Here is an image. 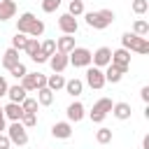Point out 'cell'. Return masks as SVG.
Instances as JSON below:
<instances>
[{
    "label": "cell",
    "instance_id": "obj_1",
    "mask_svg": "<svg viewBox=\"0 0 149 149\" xmlns=\"http://www.w3.org/2000/svg\"><path fill=\"white\" fill-rule=\"evenodd\" d=\"M16 33H23V35H33V37H40L44 33V21H40L35 14L26 12L16 19Z\"/></svg>",
    "mask_w": 149,
    "mask_h": 149
},
{
    "label": "cell",
    "instance_id": "obj_2",
    "mask_svg": "<svg viewBox=\"0 0 149 149\" xmlns=\"http://www.w3.org/2000/svg\"><path fill=\"white\" fill-rule=\"evenodd\" d=\"M121 47L128 49V51L149 54V40H147V37H140V35H135V33H126V35H121Z\"/></svg>",
    "mask_w": 149,
    "mask_h": 149
},
{
    "label": "cell",
    "instance_id": "obj_3",
    "mask_svg": "<svg viewBox=\"0 0 149 149\" xmlns=\"http://www.w3.org/2000/svg\"><path fill=\"white\" fill-rule=\"evenodd\" d=\"M112 21H114V12L112 9H100V12H88L86 14V23L91 28H95V30H102V28L112 26Z\"/></svg>",
    "mask_w": 149,
    "mask_h": 149
},
{
    "label": "cell",
    "instance_id": "obj_4",
    "mask_svg": "<svg viewBox=\"0 0 149 149\" xmlns=\"http://www.w3.org/2000/svg\"><path fill=\"white\" fill-rule=\"evenodd\" d=\"M21 86H23L26 91H37V88L47 86V77H44L42 72H26V74L21 77Z\"/></svg>",
    "mask_w": 149,
    "mask_h": 149
},
{
    "label": "cell",
    "instance_id": "obj_5",
    "mask_svg": "<svg viewBox=\"0 0 149 149\" xmlns=\"http://www.w3.org/2000/svg\"><path fill=\"white\" fill-rule=\"evenodd\" d=\"M112 105H114V102H112L109 98H100V100L93 105V109L88 112L91 121H93V123H100V121L107 116V112H112Z\"/></svg>",
    "mask_w": 149,
    "mask_h": 149
},
{
    "label": "cell",
    "instance_id": "obj_6",
    "mask_svg": "<svg viewBox=\"0 0 149 149\" xmlns=\"http://www.w3.org/2000/svg\"><path fill=\"white\" fill-rule=\"evenodd\" d=\"M7 137L14 144H21V147L28 144V133H26V126L21 121H12V126L7 128Z\"/></svg>",
    "mask_w": 149,
    "mask_h": 149
},
{
    "label": "cell",
    "instance_id": "obj_7",
    "mask_svg": "<svg viewBox=\"0 0 149 149\" xmlns=\"http://www.w3.org/2000/svg\"><path fill=\"white\" fill-rule=\"evenodd\" d=\"M68 58H70V63H72L74 68H88V65H91V51L84 49V47H74V49L68 54Z\"/></svg>",
    "mask_w": 149,
    "mask_h": 149
},
{
    "label": "cell",
    "instance_id": "obj_8",
    "mask_svg": "<svg viewBox=\"0 0 149 149\" xmlns=\"http://www.w3.org/2000/svg\"><path fill=\"white\" fill-rule=\"evenodd\" d=\"M112 65H116L121 72H126L128 68H130V51L128 49H116V51H112Z\"/></svg>",
    "mask_w": 149,
    "mask_h": 149
},
{
    "label": "cell",
    "instance_id": "obj_9",
    "mask_svg": "<svg viewBox=\"0 0 149 149\" xmlns=\"http://www.w3.org/2000/svg\"><path fill=\"white\" fill-rule=\"evenodd\" d=\"M91 61H93L95 68H107V65L112 63V49H109V47L95 49V54H91Z\"/></svg>",
    "mask_w": 149,
    "mask_h": 149
},
{
    "label": "cell",
    "instance_id": "obj_10",
    "mask_svg": "<svg viewBox=\"0 0 149 149\" xmlns=\"http://www.w3.org/2000/svg\"><path fill=\"white\" fill-rule=\"evenodd\" d=\"M86 84L91 86V88H102L105 86V72L100 70V68H88L86 70Z\"/></svg>",
    "mask_w": 149,
    "mask_h": 149
},
{
    "label": "cell",
    "instance_id": "obj_11",
    "mask_svg": "<svg viewBox=\"0 0 149 149\" xmlns=\"http://www.w3.org/2000/svg\"><path fill=\"white\" fill-rule=\"evenodd\" d=\"M58 28H61L65 35H74L77 28H79L77 16H72V14H61V16H58Z\"/></svg>",
    "mask_w": 149,
    "mask_h": 149
},
{
    "label": "cell",
    "instance_id": "obj_12",
    "mask_svg": "<svg viewBox=\"0 0 149 149\" xmlns=\"http://www.w3.org/2000/svg\"><path fill=\"white\" fill-rule=\"evenodd\" d=\"M68 63H70L68 54H61V51L56 54V51H54V54L49 56V65H51V70H54V72H63V70L68 68Z\"/></svg>",
    "mask_w": 149,
    "mask_h": 149
},
{
    "label": "cell",
    "instance_id": "obj_13",
    "mask_svg": "<svg viewBox=\"0 0 149 149\" xmlns=\"http://www.w3.org/2000/svg\"><path fill=\"white\" fill-rule=\"evenodd\" d=\"M2 112H5V119H9V121H21V116H23L21 102H9L7 107H2Z\"/></svg>",
    "mask_w": 149,
    "mask_h": 149
},
{
    "label": "cell",
    "instance_id": "obj_14",
    "mask_svg": "<svg viewBox=\"0 0 149 149\" xmlns=\"http://www.w3.org/2000/svg\"><path fill=\"white\" fill-rule=\"evenodd\" d=\"M51 135H54V137H58V140H68V137L72 135V126H70L68 121H58V123H54Z\"/></svg>",
    "mask_w": 149,
    "mask_h": 149
},
{
    "label": "cell",
    "instance_id": "obj_15",
    "mask_svg": "<svg viewBox=\"0 0 149 149\" xmlns=\"http://www.w3.org/2000/svg\"><path fill=\"white\" fill-rule=\"evenodd\" d=\"M16 14V5L14 0H0V21H7Z\"/></svg>",
    "mask_w": 149,
    "mask_h": 149
},
{
    "label": "cell",
    "instance_id": "obj_16",
    "mask_svg": "<svg viewBox=\"0 0 149 149\" xmlns=\"http://www.w3.org/2000/svg\"><path fill=\"white\" fill-rule=\"evenodd\" d=\"M56 49H58L61 54H70V51L74 49V37H70V35L58 37V40H56Z\"/></svg>",
    "mask_w": 149,
    "mask_h": 149
},
{
    "label": "cell",
    "instance_id": "obj_17",
    "mask_svg": "<svg viewBox=\"0 0 149 149\" xmlns=\"http://www.w3.org/2000/svg\"><path fill=\"white\" fill-rule=\"evenodd\" d=\"M68 119L74 121V123L81 121V119H84V105H81V102H72V105L68 107Z\"/></svg>",
    "mask_w": 149,
    "mask_h": 149
},
{
    "label": "cell",
    "instance_id": "obj_18",
    "mask_svg": "<svg viewBox=\"0 0 149 149\" xmlns=\"http://www.w3.org/2000/svg\"><path fill=\"white\" fill-rule=\"evenodd\" d=\"M112 112H114V116L121 119V121L130 119V105H128V102H116V105H112Z\"/></svg>",
    "mask_w": 149,
    "mask_h": 149
},
{
    "label": "cell",
    "instance_id": "obj_19",
    "mask_svg": "<svg viewBox=\"0 0 149 149\" xmlns=\"http://www.w3.org/2000/svg\"><path fill=\"white\" fill-rule=\"evenodd\" d=\"M63 86H65V77H63L61 72H54L51 77H47V88L58 91V88H63Z\"/></svg>",
    "mask_w": 149,
    "mask_h": 149
},
{
    "label": "cell",
    "instance_id": "obj_20",
    "mask_svg": "<svg viewBox=\"0 0 149 149\" xmlns=\"http://www.w3.org/2000/svg\"><path fill=\"white\" fill-rule=\"evenodd\" d=\"M7 95H9V100H12V102H23V98H26V88H23L21 84L9 86V88H7Z\"/></svg>",
    "mask_w": 149,
    "mask_h": 149
},
{
    "label": "cell",
    "instance_id": "obj_21",
    "mask_svg": "<svg viewBox=\"0 0 149 149\" xmlns=\"http://www.w3.org/2000/svg\"><path fill=\"white\" fill-rule=\"evenodd\" d=\"M121 77H123V72L116 68V65H107V70H105V81H112V84H116V81H121Z\"/></svg>",
    "mask_w": 149,
    "mask_h": 149
},
{
    "label": "cell",
    "instance_id": "obj_22",
    "mask_svg": "<svg viewBox=\"0 0 149 149\" xmlns=\"http://www.w3.org/2000/svg\"><path fill=\"white\" fill-rule=\"evenodd\" d=\"M16 63H19V51L12 47V49H7V51H5V56H2V65L9 70V68H12V65H16Z\"/></svg>",
    "mask_w": 149,
    "mask_h": 149
},
{
    "label": "cell",
    "instance_id": "obj_23",
    "mask_svg": "<svg viewBox=\"0 0 149 149\" xmlns=\"http://www.w3.org/2000/svg\"><path fill=\"white\" fill-rule=\"evenodd\" d=\"M37 102H40V105H51V102H54V91L47 88V86L37 88Z\"/></svg>",
    "mask_w": 149,
    "mask_h": 149
},
{
    "label": "cell",
    "instance_id": "obj_24",
    "mask_svg": "<svg viewBox=\"0 0 149 149\" xmlns=\"http://www.w3.org/2000/svg\"><path fill=\"white\" fill-rule=\"evenodd\" d=\"M63 88H65L70 95H79V93H81V88H84V84H81V79H68Z\"/></svg>",
    "mask_w": 149,
    "mask_h": 149
},
{
    "label": "cell",
    "instance_id": "obj_25",
    "mask_svg": "<svg viewBox=\"0 0 149 149\" xmlns=\"http://www.w3.org/2000/svg\"><path fill=\"white\" fill-rule=\"evenodd\" d=\"M133 30H135V35L144 37V35H149V23H147L144 19H137V21L133 23Z\"/></svg>",
    "mask_w": 149,
    "mask_h": 149
},
{
    "label": "cell",
    "instance_id": "obj_26",
    "mask_svg": "<svg viewBox=\"0 0 149 149\" xmlns=\"http://www.w3.org/2000/svg\"><path fill=\"white\" fill-rule=\"evenodd\" d=\"M23 51L33 58V56L40 51V42H37V37H28V42H26V49H23Z\"/></svg>",
    "mask_w": 149,
    "mask_h": 149
},
{
    "label": "cell",
    "instance_id": "obj_27",
    "mask_svg": "<svg viewBox=\"0 0 149 149\" xmlns=\"http://www.w3.org/2000/svg\"><path fill=\"white\" fill-rule=\"evenodd\" d=\"M26 42H28V37H26L23 33H16V35L12 37V47H14L16 51H21V49H26Z\"/></svg>",
    "mask_w": 149,
    "mask_h": 149
},
{
    "label": "cell",
    "instance_id": "obj_28",
    "mask_svg": "<svg viewBox=\"0 0 149 149\" xmlns=\"http://www.w3.org/2000/svg\"><path fill=\"white\" fill-rule=\"evenodd\" d=\"M68 14H72V16H79V14H84V2H81V0H70Z\"/></svg>",
    "mask_w": 149,
    "mask_h": 149
},
{
    "label": "cell",
    "instance_id": "obj_29",
    "mask_svg": "<svg viewBox=\"0 0 149 149\" xmlns=\"http://www.w3.org/2000/svg\"><path fill=\"white\" fill-rule=\"evenodd\" d=\"M21 123H23L26 128L35 126V123H37V112H23V116H21Z\"/></svg>",
    "mask_w": 149,
    "mask_h": 149
},
{
    "label": "cell",
    "instance_id": "obj_30",
    "mask_svg": "<svg viewBox=\"0 0 149 149\" xmlns=\"http://www.w3.org/2000/svg\"><path fill=\"white\" fill-rule=\"evenodd\" d=\"M95 140H98L100 144H107V142H112V130H109V128H100V130L95 133Z\"/></svg>",
    "mask_w": 149,
    "mask_h": 149
},
{
    "label": "cell",
    "instance_id": "obj_31",
    "mask_svg": "<svg viewBox=\"0 0 149 149\" xmlns=\"http://www.w3.org/2000/svg\"><path fill=\"white\" fill-rule=\"evenodd\" d=\"M61 7V0H42V9L47 12V14H51V12H56Z\"/></svg>",
    "mask_w": 149,
    "mask_h": 149
},
{
    "label": "cell",
    "instance_id": "obj_32",
    "mask_svg": "<svg viewBox=\"0 0 149 149\" xmlns=\"http://www.w3.org/2000/svg\"><path fill=\"white\" fill-rule=\"evenodd\" d=\"M9 72H12V74H14V77H16V79H21V77H23V74H26V72H28V70H26V65H23V63H21V61H19V63H16V65H12V68H9Z\"/></svg>",
    "mask_w": 149,
    "mask_h": 149
},
{
    "label": "cell",
    "instance_id": "obj_33",
    "mask_svg": "<svg viewBox=\"0 0 149 149\" xmlns=\"http://www.w3.org/2000/svg\"><path fill=\"white\" fill-rule=\"evenodd\" d=\"M37 100H33V98H23V102H21V107H23V112H37Z\"/></svg>",
    "mask_w": 149,
    "mask_h": 149
},
{
    "label": "cell",
    "instance_id": "obj_34",
    "mask_svg": "<svg viewBox=\"0 0 149 149\" xmlns=\"http://www.w3.org/2000/svg\"><path fill=\"white\" fill-rule=\"evenodd\" d=\"M149 9V2L147 0H133V12L135 14H144Z\"/></svg>",
    "mask_w": 149,
    "mask_h": 149
},
{
    "label": "cell",
    "instance_id": "obj_35",
    "mask_svg": "<svg viewBox=\"0 0 149 149\" xmlns=\"http://www.w3.org/2000/svg\"><path fill=\"white\" fill-rule=\"evenodd\" d=\"M9 144H12V142H9V137L0 133V149H9Z\"/></svg>",
    "mask_w": 149,
    "mask_h": 149
},
{
    "label": "cell",
    "instance_id": "obj_36",
    "mask_svg": "<svg viewBox=\"0 0 149 149\" xmlns=\"http://www.w3.org/2000/svg\"><path fill=\"white\" fill-rule=\"evenodd\" d=\"M7 88H9V86H7L5 77H0V98H2V95H7Z\"/></svg>",
    "mask_w": 149,
    "mask_h": 149
},
{
    "label": "cell",
    "instance_id": "obj_37",
    "mask_svg": "<svg viewBox=\"0 0 149 149\" xmlns=\"http://www.w3.org/2000/svg\"><path fill=\"white\" fill-rule=\"evenodd\" d=\"M140 95H142V100H144V102H149V86H142Z\"/></svg>",
    "mask_w": 149,
    "mask_h": 149
},
{
    "label": "cell",
    "instance_id": "obj_38",
    "mask_svg": "<svg viewBox=\"0 0 149 149\" xmlns=\"http://www.w3.org/2000/svg\"><path fill=\"white\" fill-rule=\"evenodd\" d=\"M5 130V112H2V107H0V133Z\"/></svg>",
    "mask_w": 149,
    "mask_h": 149
},
{
    "label": "cell",
    "instance_id": "obj_39",
    "mask_svg": "<svg viewBox=\"0 0 149 149\" xmlns=\"http://www.w3.org/2000/svg\"><path fill=\"white\" fill-rule=\"evenodd\" d=\"M142 149H149V135H144V140H142Z\"/></svg>",
    "mask_w": 149,
    "mask_h": 149
}]
</instances>
